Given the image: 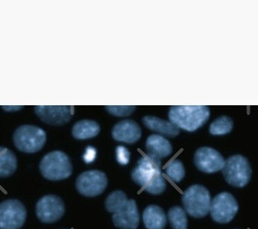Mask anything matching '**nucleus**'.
<instances>
[{
    "mask_svg": "<svg viewBox=\"0 0 258 229\" xmlns=\"http://www.w3.org/2000/svg\"><path fill=\"white\" fill-rule=\"evenodd\" d=\"M100 126L92 120H82L77 122L73 127V136L77 140H86L94 138L99 134Z\"/></svg>",
    "mask_w": 258,
    "mask_h": 229,
    "instance_id": "nucleus-18",
    "label": "nucleus"
},
{
    "mask_svg": "<svg viewBox=\"0 0 258 229\" xmlns=\"http://www.w3.org/2000/svg\"><path fill=\"white\" fill-rule=\"evenodd\" d=\"M97 157V150L92 146H88L86 148V152L84 156V160L86 163H91L95 161Z\"/></svg>",
    "mask_w": 258,
    "mask_h": 229,
    "instance_id": "nucleus-25",
    "label": "nucleus"
},
{
    "mask_svg": "<svg viewBox=\"0 0 258 229\" xmlns=\"http://www.w3.org/2000/svg\"><path fill=\"white\" fill-rule=\"evenodd\" d=\"M233 127L232 119L228 116H223L218 118L211 124L210 131L213 135L220 136V135H225L231 132Z\"/></svg>",
    "mask_w": 258,
    "mask_h": 229,
    "instance_id": "nucleus-21",
    "label": "nucleus"
},
{
    "mask_svg": "<svg viewBox=\"0 0 258 229\" xmlns=\"http://www.w3.org/2000/svg\"><path fill=\"white\" fill-rule=\"evenodd\" d=\"M27 211L18 200H7L0 204V229H20L25 223Z\"/></svg>",
    "mask_w": 258,
    "mask_h": 229,
    "instance_id": "nucleus-8",
    "label": "nucleus"
},
{
    "mask_svg": "<svg viewBox=\"0 0 258 229\" xmlns=\"http://www.w3.org/2000/svg\"><path fill=\"white\" fill-rule=\"evenodd\" d=\"M140 126L133 121L125 120L116 124L113 127L112 134L114 140L117 141L132 144L138 141L141 137Z\"/></svg>",
    "mask_w": 258,
    "mask_h": 229,
    "instance_id": "nucleus-14",
    "label": "nucleus"
},
{
    "mask_svg": "<svg viewBox=\"0 0 258 229\" xmlns=\"http://www.w3.org/2000/svg\"><path fill=\"white\" fill-rule=\"evenodd\" d=\"M65 213V205L59 197L46 195L36 205V214L44 223H53L61 218Z\"/></svg>",
    "mask_w": 258,
    "mask_h": 229,
    "instance_id": "nucleus-11",
    "label": "nucleus"
},
{
    "mask_svg": "<svg viewBox=\"0 0 258 229\" xmlns=\"http://www.w3.org/2000/svg\"><path fill=\"white\" fill-rule=\"evenodd\" d=\"M238 204L232 194L219 193L211 202L210 212L212 219L220 224L232 220L238 211Z\"/></svg>",
    "mask_w": 258,
    "mask_h": 229,
    "instance_id": "nucleus-9",
    "label": "nucleus"
},
{
    "mask_svg": "<svg viewBox=\"0 0 258 229\" xmlns=\"http://www.w3.org/2000/svg\"><path fill=\"white\" fill-rule=\"evenodd\" d=\"M35 110L41 121L49 125H63L73 116V108L69 106H39L35 107Z\"/></svg>",
    "mask_w": 258,
    "mask_h": 229,
    "instance_id": "nucleus-13",
    "label": "nucleus"
},
{
    "mask_svg": "<svg viewBox=\"0 0 258 229\" xmlns=\"http://www.w3.org/2000/svg\"><path fill=\"white\" fill-rule=\"evenodd\" d=\"M116 160L118 163L121 165H127L131 159V153L127 148L124 146H118L116 148Z\"/></svg>",
    "mask_w": 258,
    "mask_h": 229,
    "instance_id": "nucleus-24",
    "label": "nucleus"
},
{
    "mask_svg": "<svg viewBox=\"0 0 258 229\" xmlns=\"http://www.w3.org/2000/svg\"><path fill=\"white\" fill-rule=\"evenodd\" d=\"M168 218L174 229H187V217L186 212L182 207L175 206L168 212Z\"/></svg>",
    "mask_w": 258,
    "mask_h": 229,
    "instance_id": "nucleus-20",
    "label": "nucleus"
},
{
    "mask_svg": "<svg viewBox=\"0 0 258 229\" xmlns=\"http://www.w3.org/2000/svg\"><path fill=\"white\" fill-rule=\"evenodd\" d=\"M22 108V106H3V108L7 111L18 110Z\"/></svg>",
    "mask_w": 258,
    "mask_h": 229,
    "instance_id": "nucleus-26",
    "label": "nucleus"
},
{
    "mask_svg": "<svg viewBox=\"0 0 258 229\" xmlns=\"http://www.w3.org/2000/svg\"><path fill=\"white\" fill-rule=\"evenodd\" d=\"M107 178L105 173L98 170L87 171L77 178V191L84 196L95 197L101 194L106 189Z\"/></svg>",
    "mask_w": 258,
    "mask_h": 229,
    "instance_id": "nucleus-10",
    "label": "nucleus"
},
{
    "mask_svg": "<svg viewBox=\"0 0 258 229\" xmlns=\"http://www.w3.org/2000/svg\"><path fill=\"white\" fill-rule=\"evenodd\" d=\"M167 176L174 183H179L185 176V170L181 161L174 160L169 163L166 168Z\"/></svg>",
    "mask_w": 258,
    "mask_h": 229,
    "instance_id": "nucleus-22",
    "label": "nucleus"
},
{
    "mask_svg": "<svg viewBox=\"0 0 258 229\" xmlns=\"http://www.w3.org/2000/svg\"><path fill=\"white\" fill-rule=\"evenodd\" d=\"M105 208L113 213L114 224L121 229H136L139 226L140 217L137 202L128 200L123 191H113L107 197Z\"/></svg>",
    "mask_w": 258,
    "mask_h": 229,
    "instance_id": "nucleus-1",
    "label": "nucleus"
},
{
    "mask_svg": "<svg viewBox=\"0 0 258 229\" xmlns=\"http://www.w3.org/2000/svg\"><path fill=\"white\" fill-rule=\"evenodd\" d=\"M161 168L159 159L147 155L138 161L137 166L132 172V178L150 194H161L166 189V182Z\"/></svg>",
    "mask_w": 258,
    "mask_h": 229,
    "instance_id": "nucleus-2",
    "label": "nucleus"
},
{
    "mask_svg": "<svg viewBox=\"0 0 258 229\" xmlns=\"http://www.w3.org/2000/svg\"><path fill=\"white\" fill-rule=\"evenodd\" d=\"M107 110L112 115L126 116L131 115L135 110V106H109L105 107Z\"/></svg>",
    "mask_w": 258,
    "mask_h": 229,
    "instance_id": "nucleus-23",
    "label": "nucleus"
},
{
    "mask_svg": "<svg viewBox=\"0 0 258 229\" xmlns=\"http://www.w3.org/2000/svg\"><path fill=\"white\" fill-rule=\"evenodd\" d=\"M143 220L147 229H163L167 224L165 213L157 205H150L145 209Z\"/></svg>",
    "mask_w": 258,
    "mask_h": 229,
    "instance_id": "nucleus-16",
    "label": "nucleus"
},
{
    "mask_svg": "<svg viewBox=\"0 0 258 229\" xmlns=\"http://www.w3.org/2000/svg\"><path fill=\"white\" fill-rule=\"evenodd\" d=\"M146 145L148 155L159 160L168 157L173 151L170 142L161 135L153 134L149 136Z\"/></svg>",
    "mask_w": 258,
    "mask_h": 229,
    "instance_id": "nucleus-15",
    "label": "nucleus"
},
{
    "mask_svg": "<svg viewBox=\"0 0 258 229\" xmlns=\"http://www.w3.org/2000/svg\"><path fill=\"white\" fill-rule=\"evenodd\" d=\"M18 168L16 156L7 148L0 146V178L13 175Z\"/></svg>",
    "mask_w": 258,
    "mask_h": 229,
    "instance_id": "nucleus-19",
    "label": "nucleus"
},
{
    "mask_svg": "<svg viewBox=\"0 0 258 229\" xmlns=\"http://www.w3.org/2000/svg\"><path fill=\"white\" fill-rule=\"evenodd\" d=\"M223 174L226 181L233 187L242 188L249 183L252 170L245 157L235 155L225 161Z\"/></svg>",
    "mask_w": 258,
    "mask_h": 229,
    "instance_id": "nucleus-7",
    "label": "nucleus"
},
{
    "mask_svg": "<svg viewBox=\"0 0 258 229\" xmlns=\"http://www.w3.org/2000/svg\"><path fill=\"white\" fill-rule=\"evenodd\" d=\"M143 123L148 129L169 137L178 136L180 129L171 121H165L156 116H145Z\"/></svg>",
    "mask_w": 258,
    "mask_h": 229,
    "instance_id": "nucleus-17",
    "label": "nucleus"
},
{
    "mask_svg": "<svg viewBox=\"0 0 258 229\" xmlns=\"http://www.w3.org/2000/svg\"><path fill=\"white\" fill-rule=\"evenodd\" d=\"M39 170L42 176L50 180L67 179L73 173L69 157L61 151L50 152L41 159Z\"/></svg>",
    "mask_w": 258,
    "mask_h": 229,
    "instance_id": "nucleus-4",
    "label": "nucleus"
},
{
    "mask_svg": "<svg viewBox=\"0 0 258 229\" xmlns=\"http://www.w3.org/2000/svg\"><path fill=\"white\" fill-rule=\"evenodd\" d=\"M184 209L191 216L201 218L210 212L211 199L210 191L204 186L194 185L184 191L182 198Z\"/></svg>",
    "mask_w": 258,
    "mask_h": 229,
    "instance_id": "nucleus-5",
    "label": "nucleus"
},
{
    "mask_svg": "<svg viewBox=\"0 0 258 229\" xmlns=\"http://www.w3.org/2000/svg\"><path fill=\"white\" fill-rule=\"evenodd\" d=\"M210 116V111L204 106H172L169 118L179 129L194 131L202 127Z\"/></svg>",
    "mask_w": 258,
    "mask_h": 229,
    "instance_id": "nucleus-3",
    "label": "nucleus"
},
{
    "mask_svg": "<svg viewBox=\"0 0 258 229\" xmlns=\"http://www.w3.org/2000/svg\"><path fill=\"white\" fill-rule=\"evenodd\" d=\"M46 141L44 129L31 125L19 127L13 134L15 145L21 151L33 154L42 149Z\"/></svg>",
    "mask_w": 258,
    "mask_h": 229,
    "instance_id": "nucleus-6",
    "label": "nucleus"
},
{
    "mask_svg": "<svg viewBox=\"0 0 258 229\" xmlns=\"http://www.w3.org/2000/svg\"><path fill=\"white\" fill-rule=\"evenodd\" d=\"M225 162L223 156L213 148L201 147L196 151L195 163L201 172L207 174L219 172L223 170Z\"/></svg>",
    "mask_w": 258,
    "mask_h": 229,
    "instance_id": "nucleus-12",
    "label": "nucleus"
}]
</instances>
